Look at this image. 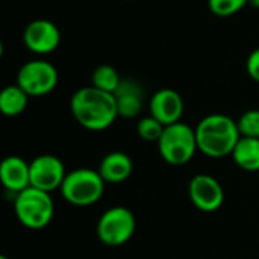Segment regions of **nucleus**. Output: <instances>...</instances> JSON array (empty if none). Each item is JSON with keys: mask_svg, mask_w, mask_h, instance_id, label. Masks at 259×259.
Masks as SVG:
<instances>
[{"mask_svg": "<svg viewBox=\"0 0 259 259\" xmlns=\"http://www.w3.org/2000/svg\"><path fill=\"white\" fill-rule=\"evenodd\" d=\"M121 79L123 77L118 74V71L112 65L103 64V65H99L97 68H94V71L91 74V85L102 91L114 94L115 90L118 88Z\"/></svg>", "mask_w": 259, "mask_h": 259, "instance_id": "17", "label": "nucleus"}, {"mask_svg": "<svg viewBox=\"0 0 259 259\" xmlns=\"http://www.w3.org/2000/svg\"><path fill=\"white\" fill-rule=\"evenodd\" d=\"M29 96L27 93L15 85L5 87L0 93V111L6 117H17L27 108Z\"/></svg>", "mask_w": 259, "mask_h": 259, "instance_id": "16", "label": "nucleus"}, {"mask_svg": "<svg viewBox=\"0 0 259 259\" xmlns=\"http://www.w3.org/2000/svg\"><path fill=\"white\" fill-rule=\"evenodd\" d=\"M247 5H249V6H252V8H256V9H258L259 0H249V2H247Z\"/></svg>", "mask_w": 259, "mask_h": 259, "instance_id": "22", "label": "nucleus"}, {"mask_svg": "<svg viewBox=\"0 0 259 259\" xmlns=\"http://www.w3.org/2000/svg\"><path fill=\"white\" fill-rule=\"evenodd\" d=\"M246 68H247L249 76L259 83V47L249 55Z\"/></svg>", "mask_w": 259, "mask_h": 259, "instance_id": "21", "label": "nucleus"}, {"mask_svg": "<svg viewBox=\"0 0 259 259\" xmlns=\"http://www.w3.org/2000/svg\"><path fill=\"white\" fill-rule=\"evenodd\" d=\"M118 117L134 118L141 114L144 106L143 87L134 79H121L118 88L114 93Z\"/></svg>", "mask_w": 259, "mask_h": 259, "instance_id": "12", "label": "nucleus"}, {"mask_svg": "<svg viewBox=\"0 0 259 259\" xmlns=\"http://www.w3.org/2000/svg\"><path fill=\"white\" fill-rule=\"evenodd\" d=\"M188 196L191 203L203 212H214L225 202L222 184L214 176L206 173H200L190 181Z\"/></svg>", "mask_w": 259, "mask_h": 259, "instance_id": "8", "label": "nucleus"}, {"mask_svg": "<svg viewBox=\"0 0 259 259\" xmlns=\"http://www.w3.org/2000/svg\"><path fill=\"white\" fill-rule=\"evenodd\" d=\"M30 187L52 193L61 188L67 171L62 161L53 155H39L30 162Z\"/></svg>", "mask_w": 259, "mask_h": 259, "instance_id": "9", "label": "nucleus"}, {"mask_svg": "<svg viewBox=\"0 0 259 259\" xmlns=\"http://www.w3.org/2000/svg\"><path fill=\"white\" fill-rule=\"evenodd\" d=\"M0 259H9V258H6V256H0Z\"/></svg>", "mask_w": 259, "mask_h": 259, "instance_id": "23", "label": "nucleus"}, {"mask_svg": "<svg viewBox=\"0 0 259 259\" xmlns=\"http://www.w3.org/2000/svg\"><path fill=\"white\" fill-rule=\"evenodd\" d=\"M58 70L44 59H33L23 64L17 73V85L21 87L29 97H42L58 85Z\"/></svg>", "mask_w": 259, "mask_h": 259, "instance_id": "7", "label": "nucleus"}, {"mask_svg": "<svg viewBox=\"0 0 259 259\" xmlns=\"http://www.w3.org/2000/svg\"><path fill=\"white\" fill-rule=\"evenodd\" d=\"M249 0H208L209 9L217 17H231L247 6Z\"/></svg>", "mask_w": 259, "mask_h": 259, "instance_id": "20", "label": "nucleus"}, {"mask_svg": "<svg viewBox=\"0 0 259 259\" xmlns=\"http://www.w3.org/2000/svg\"><path fill=\"white\" fill-rule=\"evenodd\" d=\"M150 115L155 117L159 123L164 126H170L175 123H179L184 115V99L182 96L171 90V88H162L156 91L150 102H149Z\"/></svg>", "mask_w": 259, "mask_h": 259, "instance_id": "11", "label": "nucleus"}, {"mask_svg": "<svg viewBox=\"0 0 259 259\" xmlns=\"http://www.w3.org/2000/svg\"><path fill=\"white\" fill-rule=\"evenodd\" d=\"M0 181L3 187L18 194L30 187V164L20 156H8L0 165Z\"/></svg>", "mask_w": 259, "mask_h": 259, "instance_id": "13", "label": "nucleus"}, {"mask_svg": "<svg viewBox=\"0 0 259 259\" xmlns=\"http://www.w3.org/2000/svg\"><path fill=\"white\" fill-rule=\"evenodd\" d=\"M105 184L99 171L93 168H76L67 173L61 185V194L70 205L91 206L102 199Z\"/></svg>", "mask_w": 259, "mask_h": 259, "instance_id": "4", "label": "nucleus"}, {"mask_svg": "<svg viewBox=\"0 0 259 259\" xmlns=\"http://www.w3.org/2000/svg\"><path fill=\"white\" fill-rule=\"evenodd\" d=\"M231 156L241 170L259 171V138L241 137Z\"/></svg>", "mask_w": 259, "mask_h": 259, "instance_id": "15", "label": "nucleus"}, {"mask_svg": "<svg viewBox=\"0 0 259 259\" xmlns=\"http://www.w3.org/2000/svg\"><path fill=\"white\" fill-rule=\"evenodd\" d=\"M97 171L106 184H121L131 178L134 171V162L127 153L117 150L108 153L100 161Z\"/></svg>", "mask_w": 259, "mask_h": 259, "instance_id": "14", "label": "nucleus"}, {"mask_svg": "<svg viewBox=\"0 0 259 259\" xmlns=\"http://www.w3.org/2000/svg\"><path fill=\"white\" fill-rule=\"evenodd\" d=\"M127 2H132V0H127Z\"/></svg>", "mask_w": 259, "mask_h": 259, "instance_id": "24", "label": "nucleus"}, {"mask_svg": "<svg viewBox=\"0 0 259 259\" xmlns=\"http://www.w3.org/2000/svg\"><path fill=\"white\" fill-rule=\"evenodd\" d=\"M137 219L134 212L124 206H112L106 209L97 222V237L108 247L126 244L135 234Z\"/></svg>", "mask_w": 259, "mask_h": 259, "instance_id": "6", "label": "nucleus"}, {"mask_svg": "<svg viewBox=\"0 0 259 259\" xmlns=\"http://www.w3.org/2000/svg\"><path fill=\"white\" fill-rule=\"evenodd\" d=\"M161 158L170 165H185L196 155L197 140L196 131L187 123H175L165 126L162 137L158 141Z\"/></svg>", "mask_w": 259, "mask_h": 259, "instance_id": "5", "label": "nucleus"}, {"mask_svg": "<svg viewBox=\"0 0 259 259\" xmlns=\"http://www.w3.org/2000/svg\"><path fill=\"white\" fill-rule=\"evenodd\" d=\"M74 120L85 129L100 132L112 126L118 117L115 97L96 87L79 88L70 100Z\"/></svg>", "mask_w": 259, "mask_h": 259, "instance_id": "1", "label": "nucleus"}, {"mask_svg": "<svg viewBox=\"0 0 259 259\" xmlns=\"http://www.w3.org/2000/svg\"><path fill=\"white\" fill-rule=\"evenodd\" d=\"M241 137L259 138V109L246 111L237 121Z\"/></svg>", "mask_w": 259, "mask_h": 259, "instance_id": "19", "label": "nucleus"}, {"mask_svg": "<svg viewBox=\"0 0 259 259\" xmlns=\"http://www.w3.org/2000/svg\"><path fill=\"white\" fill-rule=\"evenodd\" d=\"M197 149L209 158L232 155L241 135L235 120L225 114H209L196 126Z\"/></svg>", "mask_w": 259, "mask_h": 259, "instance_id": "2", "label": "nucleus"}, {"mask_svg": "<svg viewBox=\"0 0 259 259\" xmlns=\"http://www.w3.org/2000/svg\"><path fill=\"white\" fill-rule=\"evenodd\" d=\"M24 46L35 55H49L61 44L59 27L46 18L30 21L23 32Z\"/></svg>", "mask_w": 259, "mask_h": 259, "instance_id": "10", "label": "nucleus"}, {"mask_svg": "<svg viewBox=\"0 0 259 259\" xmlns=\"http://www.w3.org/2000/svg\"><path fill=\"white\" fill-rule=\"evenodd\" d=\"M14 209L18 222L32 231L47 228L55 214V203L50 193L29 187L24 191L15 194Z\"/></svg>", "mask_w": 259, "mask_h": 259, "instance_id": "3", "label": "nucleus"}, {"mask_svg": "<svg viewBox=\"0 0 259 259\" xmlns=\"http://www.w3.org/2000/svg\"><path fill=\"white\" fill-rule=\"evenodd\" d=\"M164 129H165V126L162 123H159L152 115L141 118L137 124V132H138L140 138L144 141H149V143H158L159 138L162 137Z\"/></svg>", "mask_w": 259, "mask_h": 259, "instance_id": "18", "label": "nucleus"}]
</instances>
